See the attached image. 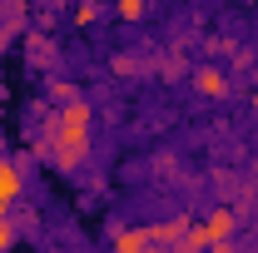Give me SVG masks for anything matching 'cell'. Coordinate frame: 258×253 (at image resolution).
<instances>
[{"mask_svg":"<svg viewBox=\"0 0 258 253\" xmlns=\"http://www.w3.org/2000/svg\"><path fill=\"white\" fill-rule=\"evenodd\" d=\"M90 104L85 99H75V104H64L60 114H50V124H45V139H50V159L60 164V169H75L85 149H90Z\"/></svg>","mask_w":258,"mask_h":253,"instance_id":"1","label":"cell"},{"mask_svg":"<svg viewBox=\"0 0 258 253\" xmlns=\"http://www.w3.org/2000/svg\"><path fill=\"white\" fill-rule=\"evenodd\" d=\"M20 40H25V55H30V65H35V70L55 65V55H60V50H55V40H50L45 30H25Z\"/></svg>","mask_w":258,"mask_h":253,"instance_id":"2","label":"cell"},{"mask_svg":"<svg viewBox=\"0 0 258 253\" xmlns=\"http://www.w3.org/2000/svg\"><path fill=\"white\" fill-rule=\"evenodd\" d=\"M194 90L204 99H219V95H228V75L219 65H199V70H194Z\"/></svg>","mask_w":258,"mask_h":253,"instance_id":"3","label":"cell"},{"mask_svg":"<svg viewBox=\"0 0 258 253\" xmlns=\"http://www.w3.org/2000/svg\"><path fill=\"white\" fill-rule=\"evenodd\" d=\"M233 209H214V214H209V219H204V233H209V248H214V243H233Z\"/></svg>","mask_w":258,"mask_h":253,"instance_id":"4","label":"cell"},{"mask_svg":"<svg viewBox=\"0 0 258 253\" xmlns=\"http://www.w3.org/2000/svg\"><path fill=\"white\" fill-rule=\"evenodd\" d=\"M15 199H20V169L0 159V219H10V209H15Z\"/></svg>","mask_w":258,"mask_h":253,"instance_id":"5","label":"cell"},{"mask_svg":"<svg viewBox=\"0 0 258 253\" xmlns=\"http://www.w3.org/2000/svg\"><path fill=\"white\" fill-rule=\"evenodd\" d=\"M144 248H149L144 228H114V243H109V253H144Z\"/></svg>","mask_w":258,"mask_h":253,"instance_id":"6","label":"cell"},{"mask_svg":"<svg viewBox=\"0 0 258 253\" xmlns=\"http://www.w3.org/2000/svg\"><path fill=\"white\" fill-rule=\"evenodd\" d=\"M204 248H209V233H204V223H194V228H184V238L169 253H204Z\"/></svg>","mask_w":258,"mask_h":253,"instance_id":"7","label":"cell"},{"mask_svg":"<svg viewBox=\"0 0 258 253\" xmlns=\"http://www.w3.org/2000/svg\"><path fill=\"white\" fill-rule=\"evenodd\" d=\"M50 99H60V104H75V99H80V90H75L70 80H50Z\"/></svg>","mask_w":258,"mask_h":253,"instance_id":"8","label":"cell"},{"mask_svg":"<svg viewBox=\"0 0 258 253\" xmlns=\"http://www.w3.org/2000/svg\"><path fill=\"white\" fill-rule=\"evenodd\" d=\"M20 243V228H15V219H0V253H10Z\"/></svg>","mask_w":258,"mask_h":253,"instance_id":"9","label":"cell"},{"mask_svg":"<svg viewBox=\"0 0 258 253\" xmlns=\"http://www.w3.org/2000/svg\"><path fill=\"white\" fill-rule=\"evenodd\" d=\"M114 75H119V80H134V75H139V60H134V55H114Z\"/></svg>","mask_w":258,"mask_h":253,"instance_id":"10","label":"cell"},{"mask_svg":"<svg viewBox=\"0 0 258 253\" xmlns=\"http://www.w3.org/2000/svg\"><path fill=\"white\" fill-rule=\"evenodd\" d=\"M114 10H119V20H139L144 15V0H119Z\"/></svg>","mask_w":258,"mask_h":253,"instance_id":"11","label":"cell"},{"mask_svg":"<svg viewBox=\"0 0 258 253\" xmlns=\"http://www.w3.org/2000/svg\"><path fill=\"white\" fill-rule=\"evenodd\" d=\"M75 20H80V25H95V20H99V5H95V0H90V5H80V10H75Z\"/></svg>","mask_w":258,"mask_h":253,"instance_id":"12","label":"cell"},{"mask_svg":"<svg viewBox=\"0 0 258 253\" xmlns=\"http://www.w3.org/2000/svg\"><path fill=\"white\" fill-rule=\"evenodd\" d=\"M10 45V30H5V15H0V50Z\"/></svg>","mask_w":258,"mask_h":253,"instance_id":"13","label":"cell"},{"mask_svg":"<svg viewBox=\"0 0 258 253\" xmlns=\"http://www.w3.org/2000/svg\"><path fill=\"white\" fill-rule=\"evenodd\" d=\"M209 253H238V248H233V243H214Z\"/></svg>","mask_w":258,"mask_h":253,"instance_id":"14","label":"cell"},{"mask_svg":"<svg viewBox=\"0 0 258 253\" xmlns=\"http://www.w3.org/2000/svg\"><path fill=\"white\" fill-rule=\"evenodd\" d=\"M144 253H164V248H159V243H149V248H144Z\"/></svg>","mask_w":258,"mask_h":253,"instance_id":"15","label":"cell"},{"mask_svg":"<svg viewBox=\"0 0 258 253\" xmlns=\"http://www.w3.org/2000/svg\"><path fill=\"white\" fill-rule=\"evenodd\" d=\"M253 114H258V90H253Z\"/></svg>","mask_w":258,"mask_h":253,"instance_id":"16","label":"cell"}]
</instances>
